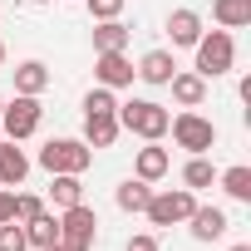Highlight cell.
<instances>
[{
  "label": "cell",
  "instance_id": "8992f818",
  "mask_svg": "<svg viewBox=\"0 0 251 251\" xmlns=\"http://www.w3.org/2000/svg\"><path fill=\"white\" fill-rule=\"evenodd\" d=\"M40 118H45L40 99H35V94H15L5 108H0V128H5L10 143H20V138H30V133L40 128Z\"/></svg>",
  "mask_w": 251,
  "mask_h": 251
},
{
  "label": "cell",
  "instance_id": "7402d4cb",
  "mask_svg": "<svg viewBox=\"0 0 251 251\" xmlns=\"http://www.w3.org/2000/svg\"><path fill=\"white\" fill-rule=\"evenodd\" d=\"M123 45H128V25L123 20H99L94 25V54L99 50H123Z\"/></svg>",
  "mask_w": 251,
  "mask_h": 251
},
{
  "label": "cell",
  "instance_id": "4dcf8cb0",
  "mask_svg": "<svg viewBox=\"0 0 251 251\" xmlns=\"http://www.w3.org/2000/svg\"><path fill=\"white\" fill-rule=\"evenodd\" d=\"M45 251H69V246H59V241H54V246H45Z\"/></svg>",
  "mask_w": 251,
  "mask_h": 251
},
{
  "label": "cell",
  "instance_id": "d4e9b609",
  "mask_svg": "<svg viewBox=\"0 0 251 251\" xmlns=\"http://www.w3.org/2000/svg\"><path fill=\"white\" fill-rule=\"evenodd\" d=\"M113 108H118L113 89H103V84H99V89H89V94H84V113H113Z\"/></svg>",
  "mask_w": 251,
  "mask_h": 251
},
{
  "label": "cell",
  "instance_id": "44dd1931",
  "mask_svg": "<svg viewBox=\"0 0 251 251\" xmlns=\"http://www.w3.org/2000/svg\"><path fill=\"white\" fill-rule=\"evenodd\" d=\"M50 202L64 212V207H74V202H84V182H79V173H54V182H50Z\"/></svg>",
  "mask_w": 251,
  "mask_h": 251
},
{
  "label": "cell",
  "instance_id": "277c9868",
  "mask_svg": "<svg viewBox=\"0 0 251 251\" xmlns=\"http://www.w3.org/2000/svg\"><path fill=\"white\" fill-rule=\"evenodd\" d=\"M94 241H99V212H94L89 202L64 207V212H59V246H69V251H94Z\"/></svg>",
  "mask_w": 251,
  "mask_h": 251
},
{
  "label": "cell",
  "instance_id": "f546056e",
  "mask_svg": "<svg viewBox=\"0 0 251 251\" xmlns=\"http://www.w3.org/2000/svg\"><path fill=\"white\" fill-rule=\"evenodd\" d=\"M231 251H251V246H246V241H236V246H231Z\"/></svg>",
  "mask_w": 251,
  "mask_h": 251
},
{
  "label": "cell",
  "instance_id": "484cf974",
  "mask_svg": "<svg viewBox=\"0 0 251 251\" xmlns=\"http://www.w3.org/2000/svg\"><path fill=\"white\" fill-rule=\"evenodd\" d=\"M45 212V202L35 197V192H15V222H30V217H40Z\"/></svg>",
  "mask_w": 251,
  "mask_h": 251
},
{
  "label": "cell",
  "instance_id": "603a6c76",
  "mask_svg": "<svg viewBox=\"0 0 251 251\" xmlns=\"http://www.w3.org/2000/svg\"><path fill=\"white\" fill-rule=\"evenodd\" d=\"M212 182H217V168H212V163H207V158L197 153V158H192V163L182 168V187H192V192H202V187H212Z\"/></svg>",
  "mask_w": 251,
  "mask_h": 251
},
{
  "label": "cell",
  "instance_id": "d6a6232c",
  "mask_svg": "<svg viewBox=\"0 0 251 251\" xmlns=\"http://www.w3.org/2000/svg\"><path fill=\"white\" fill-rule=\"evenodd\" d=\"M30 5H45V0H30Z\"/></svg>",
  "mask_w": 251,
  "mask_h": 251
},
{
  "label": "cell",
  "instance_id": "ac0fdd59",
  "mask_svg": "<svg viewBox=\"0 0 251 251\" xmlns=\"http://www.w3.org/2000/svg\"><path fill=\"white\" fill-rule=\"evenodd\" d=\"M25 241H30L35 251L54 246V241H59V217H54V212H40V217H30V222H25Z\"/></svg>",
  "mask_w": 251,
  "mask_h": 251
},
{
  "label": "cell",
  "instance_id": "8fae6325",
  "mask_svg": "<svg viewBox=\"0 0 251 251\" xmlns=\"http://www.w3.org/2000/svg\"><path fill=\"white\" fill-rule=\"evenodd\" d=\"M168 40H173V50H192L202 40V15L197 10H173L168 15Z\"/></svg>",
  "mask_w": 251,
  "mask_h": 251
},
{
  "label": "cell",
  "instance_id": "5bb4252c",
  "mask_svg": "<svg viewBox=\"0 0 251 251\" xmlns=\"http://www.w3.org/2000/svg\"><path fill=\"white\" fill-rule=\"evenodd\" d=\"M168 168H173V153H168V148H158V143L138 148V158H133V173H138L143 182H158V177H168Z\"/></svg>",
  "mask_w": 251,
  "mask_h": 251
},
{
  "label": "cell",
  "instance_id": "5b68a950",
  "mask_svg": "<svg viewBox=\"0 0 251 251\" xmlns=\"http://www.w3.org/2000/svg\"><path fill=\"white\" fill-rule=\"evenodd\" d=\"M168 133H173V143L187 148L192 158L207 153V148H217V123L202 118V113H192V108H182L177 118H168Z\"/></svg>",
  "mask_w": 251,
  "mask_h": 251
},
{
  "label": "cell",
  "instance_id": "ffe728a7",
  "mask_svg": "<svg viewBox=\"0 0 251 251\" xmlns=\"http://www.w3.org/2000/svg\"><path fill=\"white\" fill-rule=\"evenodd\" d=\"M217 182H222V192H226L231 202H251V168H246V163L222 168V173H217Z\"/></svg>",
  "mask_w": 251,
  "mask_h": 251
},
{
  "label": "cell",
  "instance_id": "ba28073f",
  "mask_svg": "<svg viewBox=\"0 0 251 251\" xmlns=\"http://www.w3.org/2000/svg\"><path fill=\"white\" fill-rule=\"evenodd\" d=\"M94 79H99L103 89H128V84L138 79V69H133V59L123 54V50H99V54H94Z\"/></svg>",
  "mask_w": 251,
  "mask_h": 251
},
{
  "label": "cell",
  "instance_id": "7c38bea8",
  "mask_svg": "<svg viewBox=\"0 0 251 251\" xmlns=\"http://www.w3.org/2000/svg\"><path fill=\"white\" fill-rule=\"evenodd\" d=\"M187 226H192V236H197V241H217V236H226V226H231V222H226V212H222V207H202V202H197V207H192V217H187Z\"/></svg>",
  "mask_w": 251,
  "mask_h": 251
},
{
  "label": "cell",
  "instance_id": "836d02e7",
  "mask_svg": "<svg viewBox=\"0 0 251 251\" xmlns=\"http://www.w3.org/2000/svg\"><path fill=\"white\" fill-rule=\"evenodd\" d=\"M0 108H5V99H0Z\"/></svg>",
  "mask_w": 251,
  "mask_h": 251
},
{
  "label": "cell",
  "instance_id": "4316f807",
  "mask_svg": "<svg viewBox=\"0 0 251 251\" xmlns=\"http://www.w3.org/2000/svg\"><path fill=\"white\" fill-rule=\"evenodd\" d=\"M84 5H89L94 20H118L123 15V0H84Z\"/></svg>",
  "mask_w": 251,
  "mask_h": 251
},
{
  "label": "cell",
  "instance_id": "d6986e66",
  "mask_svg": "<svg viewBox=\"0 0 251 251\" xmlns=\"http://www.w3.org/2000/svg\"><path fill=\"white\" fill-rule=\"evenodd\" d=\"M148 197H153V182H143V177H128V182L113 187V202H118L123 212H143Z\"/></svg>",
  "mask_w": 251,
  "mask_h": 251
},
{
  "label": "cell",
  "instance_id": "6da1fadb",
  "mask_svg": "<svg viewBox=\"0 0 251 251\" xmlns=\"http://www.w3.org/2000/svg\"><path fill=\"white\" fill-rule=\"evenodd\" d=\"M168 108L163 103H153V99H128V103H118V128L123 133H138L143 143H158L163 133H168Z\"/></svg>",
  "mask_w": 251,
  "mask_h": 251
},
{
  "label": "cell",
  "instance_id": "cb8c5ba5",
  "mask_svg": "<svg viewBox=\"0 0 251 251\" xmlns=\"http://www.w3.org/2000/svg\"><path fill=\"white\" fill-rule=\"evenodd\" d=\"M0 251H30L25 222H0Z\"/></svg>",
  "mask_w": 251,
  "mask_h": 251
},
{
  "label": "cell",
  "instance_id": "9c48e42d",
  "mask_svg": "<svg viewBox=\"0 0 251 251\" xmlns=\"http://www.w3.org/2000/svg\"><path fill=\"white\" fill-rule=\"evenodd\" d=\"M133 69H138V79H143V84H158V89H168V79L177 74V59H173V50H148V54H143Z\"/></svg>",
  "mask_w": 251,
  "mask_h": 251
},
{
  "label": "cell",
  "instance_id": "30bf717a",
  "mask_svg": "<svg viewBox=\"0 0 251 251\" xmlns=\"http://www.w3.org/2000/svg\"><path fill=\"white\" fill-rule=\"evenodd\" d=\"M118 108L113 113H84V143L89 148H113L118 143Z\"/></svg>",
  "mask_w": 251,
  "mask_h": 251
},
{
  "label": "cell",
  "instance_id": "e0dca14e",
  "mask_svg": "<svg viewBox=\"0 0 251 251\" xmlns=\"http://www.w3.org/2000/svg\"><path fill=\"white\" fill-rule=\"evenodd\" d=\"M212 20L222 30H246L251 25V0H212Z\"/></svg>",
  "mask_w": 251,
  "mask_h": 251
},
{
  "label": "cell",
  "instance_id": "1f68e13d",
  "mask_svg": "<svg viewBox=\"0 0 251 251\" xmlns=\"http://www.w3.org/2000/svg\"><path fill=\"white\" fill-rule=\"evenodd\" d=\"M0 69H5V45H0Z\"/></svg>",
  "mask_w": 251,
  "mask_h": 251
},
{
  "label": "cell",
  "instance_id": "7a4b0ae2",
  "mask_svg": "<svg viewBox=\"0 0 251 251\" xmlns=\"http://www.w3.org/2000/svg\"><path fill=\"white\" fill-rule=\"evenodd\" d=\"M197 50V64H192V74H202V79H222V74H231V64H236V40H231V30H202V40L192 45Z\"/></svg>",
  "mask_w": 251,
  "mask_h": 251
},
{
  "label": "cell",
  "instance_id": "9a60e30c",
  "mask_svg": "<svg viewBox=\"0 0 251 251\" xmlns=\"http://www.w3.org/2000/svg\"><path fill=\"white\" fill-rule=\"evenodd\" d=\"M30 177V158L15 143H0V187H20Z\"/></svg>",
  "mask_w": 251,
  "mask_h": 251
},
{
  "label": "cell",
  "instance_id": "f1b7e54d",
  "mask_svg": "<svg viewBox=\"0 0 251 251\" xmlns=\"http://www.w3.org/2000/svg\"><path fill=\"white\" fill-rule=\"evenodd\" d=\"M0 222H15V187H0Z\"/></svg>",
  "mask_w": 251,
  "mask_h": 251
},
{
  "label": "cell",
  "instance_id": "52a82bcc",
  "mask_svg": "<svg viewBox=\"0 0 251 251\" xmlns=\"http://www.w3.org/2000/svg\"><path fill=\"white\" fill-rule=\"evenodd\" d=\"M192 207H197V192H192V187H177V192L168 187V192H153L143 212H148L153 226H177V222L192 217Z\"/></svg>",
  "mask_w": 251,
  "mask_h": 251
},
{
  "label": "cell",
  "instance_id": "4fadbf2b",
  "mask_svg": "<svg viewBox=\"0 0 251 251\" xmlns=\"http://www.w3.org/2000/svg\"><path fill=\"white\" fill-rule=\"evenodd\" d=\"M168 89H173V99H177L182 108H202V99H207V79L192 74V69H187V74L177 69V74L168 79Z\"/></svg>",
  "mask_w": 251,
  "mask_h": 251
},
{
  "label": "cell",
  "instance_id": "2e32d148",
  "mask_svg": "<svg viewBox=\"0 0 251 251\" xmlns=\"http://www.w3.org/2000/svg\"><path fill=\"white\" fill-rule=\"evenodd\" d=\"M50 89V69H45V59H25V64H15V94H45Z\"/></svg>",
  "mask_w": 251,
  "mask_h": 251
},
{
  "label": "cell",
  "instance_id": "83f0119b",
  "mask_svg": "<svg viewBox=\"0 0 251 251\" xmlns=\"http://www.w3.org/2000/svg\"><path fill=\"white\" fill-rule=\"evenodd\" d=\"M123 251H158V236H153V231H138V236H128Z\"/></svg>",
  "mask_w": 251,
  "mask_h": 251
},
{
  "label": "cell",
  "instance_id": "3957f363",
  "mask_svg": "<svg viewBox=\"0 0 251 251\" xmlns=\"http://www.w3.org/2000/svg\"><path fill=\"white\" fill-rule=\"evenodd\" d=\"M94 163V148L84 143V138H50L45 148H40V168L54 177V173H79L84 177V168Z\"/></svg>",
  "mask_w": 251,
  "mask_h": 251
}]
</instances>
